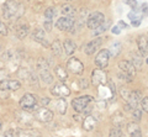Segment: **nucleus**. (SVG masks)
Here are the masks:
<instances>
[{
  "label": "nucleus",
  "instance_id": "33",
  "mask_svg": "<svg viewBox=\"0 0 148 137\" xmlns=\"http://www.w3.org/2000/svg\"><path fill=\"white\" fill-rule=\"evenodd\" d=\"M56 12H57V10H56V8H48L47 10L45 11V17L47 20H52L53 17H54V15H56Z\"/></svg>",
  "mask_w": 148,
  "mask_h": 137
},
{
  "label": "nucleus",
  "instance_id": "53",
  "mask_svg": "<svg viewBox=\"0 0 148 137\" xmlns=\"http://www.w3.org/2000/svg\"><path fill=\"white\" fill-rule=\"evenodd\" d=\"M147 63H148V59H147Z\"/></svg>",
  "mask_w": 148,
  "mask_h": 137
},
{
  "label": "nucleus",
  "instance_id": "29",
  "mask_svg": "<svg viewBox=\"0 0 148 137\" xmlns=\"http://www.w3.org/2000/svg\"><path fill=\"white\" fill-rule=\"evenodd\" d=\"M141 119H142V109L136 108L135 110L132 111V120H133V122L138 124V122L141 121Z\"/></svg>",
  "mask_w": 148,
  "mask_h": 137
},
{
  "label": "nucleus",
  "instance_id": "48",
  "mask_svg": "<svg viewBox=\"0 0 148 137\" xmlns=\"http://www.w3.org/2000/svg\"><path fill=\"white\" fill-rule=\"evenodd\" d=\"M141 24V20H136V21H132V26H135V27H138Z\"/></svg>",
  "mask_w": 148,
  "mask_h": 137
},
{
  "label": "nucleus",
  "instance_id": "25",
  "mask_svg": "<svg viewBox=\"0 0 148 137\" xmlns=\"http://www.w3.org/2000/svg\"><path fill=\"white\" fill-rule=\"evenodd\" d=\"M121 43L120 42H114L111 45V48L109 49V53H110V57H117L120 53H121Z\"/></svg>",
  "mask_w": 148,
  "mask_h": 137
},
{
  "label": "nucleus",
  "instance_id": "50",
  "mask_svg": "<svg viewBox=\"0 0 148 137\" xmlns=\"http://www.w3.org/2000/svg\"><path fill=\"white\" fill-rule=\"evenodd\" d=\"M64 1H72V0H64Z\"/></svg>",
  "mask_w": 148,
  "mask_h": 137
},
{
  "label": "nucleus",
  "instance_id": "10",
  "mask_svg": "<svg viewBox=\"0 0 148 137\" xmlns=\"http://www.w3.org/2000/svg\"><path fill=\"white\" fill-rule=\"evenodd\" d=\"M141 100H142V94L140 93V91H131V93H130V97L127 99V104H126V106H125V109H126V110L133 111L138 106V104L141 103Z\"/></svg>",
  "mask_w": 148,
  "mask_h": 137
},
{
  "label": "nucleus",
  "instance_id": "28",
  "mask_svg": "<svg viewBox=\"0 0 148 137\" xmlns=\"http://www.w3.org/2000/svg\"><path fill=\"white\" fill-rule=\"evenodd\" d=\"M109 137H123V132H122V129L120 127H111L110 130V134H109Z\"/></svg>",
  "mask_w": 148,
  "mask_h": 137
},
{
  "label": "nucleus",
  "instance_id": "52",
  "mask_svg": "<svg viewBox=\"0 0 148 137\" xmlns=\"http://www.w3.org/2000/svg\"><path fill=\"white\" fill-rule=\"evenodd\" d=\"M0 137H4V135H3V136H0Z\"/></svg>",
  "mask_w": 148,
  "mask_h": 137
},
{
  "label": "nucleus",
  "instance_id": "20",
  "mask_svg": "<svg viewBox=\"0 0 148 137\" xmlns=\"http://www.w3.org/2000/svg\"><path fill=\"white\" fill-rule=\"evenodd\" d=\"M63 49L64 52H66V54H68V56H72V54L75 52L77 49V45L73 42L72 40H66L63 43Z\"/></svg>",
  "mask_w": 148,
  "mask_h": 137
},
{
  "label": "nucleus",
  "instance_id": "15",
  "mask_svg": "<svg viewBox=\"0 0 148 137\" xmlns=\"http://www.w3.org/2000/svg\"><path fill=\"white\" fill-rule=\"evenodd\" d=\"M32 38H34L36 42H38L41 45H43L45 47H48V42H47V38H46V34H45V30L42 29H36L32 34Z\"/></svg>",
  "mask_w": 148,
  "mask_h": 137
},
{
  "label": "nucleus",
  "instance_id": "42",
  "mask_svg": "<svg viewBox=\"0 0 148 137\" xmlns=\"http://www.w3.org/2000/svg\"><path fill=\"white\" fill-rule=\"evenodd\" d=\"M80 88L82 89H88V86H89V84H88V82H86V79L84 78V79H80Z\"/></svg>",
  "mask_w": 148,
  "mask_h": 137
},
{
  "label": "nucleus",
  "instance_id": "4",
  "mask_svg": "<svg viewBox=\"0 0 148 137\" xmlns=\"http://www.w3.org/2000/svg\"><path fill=\"white\" fill-rule=\"evenodd\" d=\"M34 117H35V120L46 124V122L52 121V119H53V111H51L49 109H47L46 106H40V108H37L36 110H35Z\"/></svg>",
  "mask_w": 148,
  "mask_h": 137
},
{
  "label": "nucleus",
  "instance_id": "5",
  "mask_svg": "<svg viewBox=\"0 0 148 137\" xmlns=\"http://www.w3.org/2000/svg\"><path fill=\"white\" fill-rule=\"evenodd\" d=\"M105 22V16L103 12L100 11H95L89 15L88 17V21H86V26L89 27L90 30H95L96 27H99L101 24Z\"/></svg>",
  "mask_w": 148,
  "mask_h": 137
},
{
  "label": "nucleus",
  "instance_id": "47",
  "mask_svg": "<svg viewBox=\"0 0 148 137\" xmlns=\"http://www.w3.org/2000/svg\"><path fill=\"white\" fill-rule=\"evenodd\" d=\"M130 137H142V132H141V131L133 132V134H131V135H130Z\"/></svg>",
  "mask_w": 148,
  "mask_h": 137
},
{
  "label": "nucleus",
  "instance_id": "8",
  "mask_svg": "<svg viewBox=\"0 0 148 137\" xmlns=\"http://www.w3.org/2000/svg\"><path fill=\"white\" fill-rule=\"evenodd\" d=\"M67 71L73 74H82L84 72V64L75 57H71L67 62Z\"/></svg>",
  "mask_w": 148,
  "mask_h": 137
},
{
  "label": "nucleus",
  "instance_id": "18",
  "mask_svg": "<svg viewBox=\"0 0 148 137\" xmlns=\"http://www.w3.org/2000/svg\"><path fill=\"white\" fill-rule=\"evenodd\" d=\"M133 64V67L136 68V71H141L143 67V57L140 53H133L131 54V61H130Z\"/></svg>",
  "mask_w": 148,
  "mask_h": 137
},
{
  "label": "nucleus",
  "instance_id": "22",
  "mask_svg": "<svg viewBox=\"0 0 148 137\" xmlns=\"http://www.w3.org/2000/svg\"><path fill=\"white\" fill-rule=\"evenodd\" d=\"M54 73H56V75H57V78L61 80V82H66L68 79V72L66 68H63L61 66H57L54 68Z\"/></svg>",
  "mask_w": 148,
  "mask_h": 137
},
{
  "label": "nucleus",
  "instance_id": "21",
  "mask_svg": "<svg viewBox=\"0 0 148 137\" xmlns=\"http://www.w3.org/2000/svg\"><path fill=\"white\" fill-rule=\"evenodd\" d=\"M29 31H30V29H29V25L27 24L20 25L17 27V30H16V37L18 40H24L26 36L29 35Z\"/></svg>",
  "mask_w": 148,
  "mask_h": 137
},
{
  "label": "nucleus",
  "instance_id": "32",
  "mask_svg": "<svg viewBox=\"0 0 148 137\" xmlns=\"http://www.w3.org/2000/svg\"><path fill=\"white\" fill-rule=\"evenodd\" d=\"M36 66H37V68H38V71H46V69H48V63H47V61H46L45 58H42V57L37 59Z\"/></svg>",
  "mask_w": 148,
  "mask_h": 137
},
{
  "label": "nucleus",
  "instance_id": "1",
  "mask_svg": "<svg viewBox=\"0 0 148 137\" xmlns=\"http://www.w3.org/2000/svg\"><path fill=\"white\" fill-rule=\"evenodd\" d=\"M24 12L22 5L15 0H6L3 5V15L8 20H14L20 17Z\"/></svg>",
  "mask_w": 148,
  "mask_h": 137
},
{
  "label": "nucleus",
  "instance_id": "43",
  "mask_svg": "<svg viewBox=\"0 0 148 137\" xmlns=\"http://www.w3.org/2000/svg\"><path fill=\"white\" fill-rule=\"evenodd\" d=\"M45 30L46 31H51V30H52V24H51L49 20L45 22Z\"/></svg>",
  "mask_w": 148,
  "mask_h": 137
},
{
  "label": "nucleus",
  "instance_id": "26",
  "mask_svg": "<svg viewBox=\"0 0 148 137\" xmlns=\"http://www.w3.org/2000/svg\"><path fill=\"white\" fill-rule=\"evenodd\" d=\"M110 25H111V21H110V20H105L104 24H101L99 27H96L95 30H92V34H94V35H100V34H103V32H105V31L109 29Z\"/></svg>",
  "mask_w": 148,
  "mask_h": 137
},
{
  "label": "nucleus",
  "instance_id": "19",
  "mask_svg": "<svg viewBox=\"0 0 148 137\" xmlns=\"http://www.w3.org/2000/svg\"><path fill=\"white\" fill-rule=\"evenodd\" d=\"M111 121H112V124L114 126H116V127H120V129H122L123 125H125V117L122 115V112H115L112 116H111Z\"/></svg>",
  "mask_w": 148,
  "mask_h": 137
},
{
  "label": "nucleus",
  "instance_id": "3",
  "mask_svg": "<svg viewBox=\"0 0 148 137\" xmlns=\"http://www.w3.org/2000/svg\"><path fill=\"white\" fill-rule=\"evenodd\" d=\"M108 73L101 68H96L91 72V84L94 86H100V85H106L108 84Z\"/></svg>",
  "mask_w": 148,
  "mask_h": 137
},
{
  "label": "nucleus",
  "instance_id": "44",
  "mask_svg": "<svg viewBox=\"0 0 148 137\" xmlns=\"http://www.w3.org/2000/svg\"><path fill=\"white\" fill-rule=\"evenodd\" d=\"M111 31H112V34H115V35H119L120 32H121V30H120L119 26H114L112 29H111Z\"/></svg>",
  "mask_w": 148,
  "mask_h": 137
},
{
  "label": "nucleus",
  "instance_id": "35",
  "mask_svg": "<svg viewBox=\"0 0 148 137\" xmlns=\"http://www.w3.org/2000/svg\"><path fill=\"white\" fill-rule=\"evenodd\" d=\"M140 12H141V16L142 17H147L148 16V4L147 3H143L142 5H141Z\"/></svg>",
  "mask_w": 148,
  "mask_h": 137
},
{
  "label": "nucleus",
  "instance_id": "45",
  "mask_svg": "<svg viewBox=\"0 0 148 137\" xmlns=\"http://www.w3.org/2000/svg\"><path fill=\"white\" fill-rule=\"evenodd\" d=\"M117 26L120 27V29H127V24L126 22H123V21H119Z\"/></svg>",
  "mask_w": 148,
  "mask_h": 137
},
{
  "label": "nucleus",
  "instance_id": "16",
  "mask_svg": "<svg viewBox=\"0 0 148 137\" xmlns=\"http://www.w3.org/2000/svg\"><path fill=\"white\" fill-rule=\"evenodd\" d=\"M20 88H21V83L18 80L8 79L0 84V89H5V90H18Z\"/></svg>",
  "mask_w": 148,
  "mask_h": 137
},
{
  "label": "nucleus",
  "instance_id": "37",
  "mask_svg": "<svg viewBox=\"0 0 148 137\" xmlns=\"http://www.w3.org/2000/svg\"><path fill=\"white\" fill-rule=\"evenodd\" d=\"M9 32V30H8V26L4 24V22L0 20V35H3V36H6Z\"/></svg>",
  "mask_w": 148,
  "mask_h": 137
},
{
  "label": "nucleus",
  "instance_id": "27",
  "mask_svg": "<svg viewBox=\"0 0 148 137\" xmlns=\"http://www.w3.org/2000/svg\"><path fill=\"white\" fill-rule=\"evenodd\" d=\"M62 51H63L62 43L59 42L58 40H56L54 42L52 43V52H53V54H54V56H57V57H59L62 54Z\"/></svg>",
  "mask_w": 148,
  "mask_h": 137
},
{
  "label": "nucleus",
  "instance_id": "24",
  "mask_svg": "<svg viewBox=\"0 0 148 137\" xmlns=\"http://www.w3.org/2000/svg\"><path fill=\"white\" fill-rule=\"evenodd\" d=\"M40 79L42 80L45 84H51V83H53V75L48 72V69H46V71H40Z\"/></svg>",
  "mask_w": 148,
  "mask_h": 137
},
{
  "label": "nucleus",
  "instance_id": "17",
  "mask_svg": "<svg viewBox=\"0 0 148 137\" xmlns=\"http://www.w3.org/2000/svg\"><path fill=\"white\" fill-rule=\"evenodd\" d=\"M96 124H98L96 119L92 115H88L84 119V121H83V129H84L85 131H91L96 126Z\"/></svg>",
  "mask_w": 148,
  "mask_h": 137
},
{
  "label": "nucleus",
  "instance_id": "36",
  "mask_svg": "<svg viewBox=\"0 0 148 137\" xmlns=\"http://www.w3.org/2000/svg\"><path fill=\"white\" fill-rule=\"evenodd\" d=\"M141 109L143 111H146V112H148V97H145V98H142V100H141Z\"/></svg>",
  "mask_w": 148,
  "mask_h": 137
},
{
  "label": "nucleus",
  "instance_id": "46",
  "mask_svg": "<svg viewBox=\"0 0 148 137\" xmlns=\"http://www.w3.org/2000/svg\"><path fill=\"white\" fill-rule=\"evenodd\" d=\"M48 103H49V99L48 98H45V99L41 100V106H46Z\"/></svg>",
  "mask_w": 148,
  "mask_h": 137
},
{
  "label": "nucleus",
  "instance_id": "2",
  "mask_svg": "<svg viewBox=\"0 0 148 137\" xmlns=\"http://www.w3.org/2000/svg\"><path fill=\"white\" fill-rule=\"evenodd\" d=\"M91 101H92V97H90V95H82V97H78L73 100L72 106L77 112H84Z\"/></svg>",
  "mask_w": 148,
  "mask_h": 137
},
{
  "label": "nucleus",
  "instance_id": "6",
  "mask_svg": "<svg viewBox=\"0 0 148 137\" xmlns=\"http://www.w3.org/2000/svg\"><path fill=\"white\" fill-rule=\"evenodd\" d=\"M20 108L22 110H32L37 105V97L31 93H26L20 99Z\"/></svg>",
  "mask_w": 148,
  "mask_h": 137
},
{
  "label": "nucleus",
  "instance_id": "30",
  "mask_svg": "<svg viewBox=\"0 0 148 137\" xmlns=\"http://www.w3.org/2000/svg\"><path fill=\"white\" fill-rule=\"evenodd\" d=\"M62 12L64 16H68V17H73V15L75 14V10H74V8L71 6V5H64L62 8Z\"/></svg>",
  "mask_w": 148,
  "mask_h": 137
},
{
  "label": "nucleus",
  "instance_id": "9",
  "mask_svg": "<svg viewBox=\"0 0 148 137\" xmlns=\"http://www.w3.org/2000/svg\"><path fill=\"white\" fill-rule=\"evenodd\" d=\"M51 94L57 98H66L71 95V90L64 83H56L51 88Z\"/></svg>",
  "mask_w": 148,
  "mask_h": 137
},
{
  "label": "nucleus",
  "instance_id": "49",
  "mask_svg": "<svg viewBox=\"0 0 148 137\" xmlns=\"http://www.w3.org/2000/svg\"><path fill=\"white\" fill-rule=\"evenodd\" d=\"M1 126H3V122H1V119H0V130H1Z\"/></svg>",
  "mask_w": 148,
  "mask_h": 137
},
{
  "label": "nucleus",
  "instance_id": "31",
  "mask_svg": "<svg viewBox=\"0 0 148 137\" xmlns=\"http://www.w3.org/2000/svg\"><path fill=\"white\" fill-rule=\"evenodd\" d=\"M126 131L128 135L133 134V132H137V131H141L140 126H138V124H136V122H130V124H127L126 126Z\"/></svg>",
  "mask_w": 148,
  "mask_h": 137
},
{
  "label": "nucleus",
  "instance_id": "12",
  "mask_svg": "<svg viewBox=\"0 0 148 137\" xmlns=\"http://www.w3.org/2000/svg\"><path fill=\"white\" fill-rule=\"evenodd\" d=\"M109 59H110L109 49H101L95 57V64L99 68H101V69H104L109 64Z\"/></svg>",
  "mask_w": 148,
  "mask_h": 137
},
{
  "label": "nucleus",
  "instance_id": "41",
  "mask_svg": "<svg viewBox=\"0 0 148 137\" xmlns=\"http://www.w3.org/2000/svg\"><path fill=\"white\" fill-rule=\"evenodd\" d=\"M9 98V90L5 89H0V99H8Z\"/></svg>",
  "mask_w": 148,
  "mask_h": 137
},
{
  "label": "nucleus",
  "instance_id": "39",
  "mask_svg": "<svg viewBox=\"0 0 148 137\" xmlns=\"http://www.w3.org/2000/svg\"><path fill=\"white\" fill-rule=\"evenodd\" d=\"M4 137H18V134L15 130H8L4 134Z\"/></svg>",
  "mask_w": 148,
  "mask_h": 137
},
{
  "label": "nucleus",
  "instance_id": "38",
  "mask_svg": "<svg viewBox=\"0 0 148 137\" xmlns=\"http://www.w3.org/2000/svg\"><path fill=\"white\" fill-rule=\"evenodd\" d=\"M130 93H131V91H130L128 89H126V88H120V94H121V97L125 100H126V101H127V99L130 97Z\"/></svg>",
  "mask_w": 148,
  "mask_h": 137
},
{
  "label": "nucleus",
  "instance_id": "14",
  "mask_svg": "<svg viewBox=\"0 0 148 137\" xmlns=\"http://www.w3.org/2000/svg\"><path fill=\"white\" fill-rule=\"evenodd\" d=\"M137 46L138 52L142 57H146L148 54V37L146 35H140L137 38Z\"/></svg>",
  "mask_w": 148,
  "mask_h": 137
},
{
  "label": "nucleus",
  "instance_id": "34",
  "mask_svg": "<svg viewBox=\"0 0 148 137\" xmlns=\"http://www.w3.org/2000/svg\"><path fill=\"white\" fill-rule=\"evenodd\" d=\"M9 78V73L6 69H4V68H0V84L4 83L5 80H8Z\"/></svg>",
  "mask_w": 148,
  "mask_h": 137
},
{
  "label": "nucleus",
  "instance_id": "7",
  "mask_svg": "<svg viewBox=\"0 0 148 137\" xmlns=\"http://www.w3.org/2000/svg\"><path fill=\"white\" fill-rule=\"evenodd\" d=\"M75 26V20L73 17H68V16H62L59 17L56 22V27L61 31H71L72 32V29Z\"/></svg>",
  "mask_w": 148,
  "mask_h": 137
},
{
  "label": "nucleus",
  "instance_id": "11",
  "mask_svg": "<svg viewBox=\"0 0 148 137\" xmlns=\"http://www.w3.org/2000/svg\"><path fill=\"white\" fill-rule=\"evenodd\" d=\"M119 68L123 74H126L131 80H133V78L136 77V68L133 67V64L130 61H120L119 62Z\"/></svg>",
  "mask_w": 148,
  "mask_h": 137
},
{
  "label": "nucleus",
  "instance_id": "23",
  "mask_svg": "<svg viewBox=\"0 0 148 137\" xmlns=\"http://www.w3.org/2000/svg\"><path fill=\"white\" fill-rule=\"evenodd\" d=\"M56 110H57L61 115H64L67 112V101L66 99L59 98L57 101H56Z\"/></svg>",
  "mask_w": 148,
  "mask_h": 137
},
{
  "label": "nucleus",
  "instance_id": "51",
  "mask_svg": "<svg viewBox=\"0 0 148 137\" xmlns=\"http://www.w3.org/2000/svg\"><path fill=\"white\" fill-rule=\"evenodd\" d=\"M0 51H1V45H0Z\"/></svg>",
  "mask_w": 148,
  "mask_h": 137
},
{
  "label": "nucleus",
  "instance_id": "13",
  "mask_svg": "<svg viewBox=\"0 0 148 137\" xmlns=\"http://www.w3.org/2000/svg\"><path fill=\"white\" fill-rule=\"evenodd\" d=\"M101 43H103V38H100V37H96L94 40H91L90 42H88L84 46V52H85V54H88V56H91V54H94L96 51H98V48L101 46Z\"/></svg>",
  "mask_w": 148,
  "mask_h": 137
},
{
  "label": "nucleus",
  "instance_id": "40",
  "mask_svg": "<svg viewBox=\"0 0 148 137\" xmlns=\"http://www.w3.org/2000/svg\"><path fill=\"white\" fill-rule=\"evenodd\" d=\"M125 4H127L128 6L132 8V10H135V9L137 8V0H123Z\"/></svg>",
  "mask_w": 148,
  "mask_h": 137
}]
</instances>
